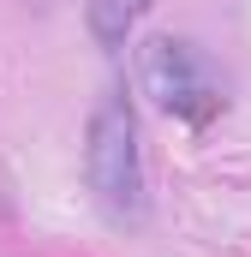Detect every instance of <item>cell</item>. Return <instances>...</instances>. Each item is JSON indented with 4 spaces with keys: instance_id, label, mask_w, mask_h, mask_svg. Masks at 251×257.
<instances>
[{
    "instance_id": "1",
    "label": "cell",
    "mask_w": 251,
    "mask_h": 257,
    "mask_svg": "<svg viewBox=\"0 0 251 257\" xmlns=\"http://www.w3.org/2000/svg\"><path fill=\"white\" fill-rule=\"evenodd\" d=\"M84 180L96 209L114 227H138L144 221V150H138V114L120 90L96 102L90 132H84Z\"/></svg>"
},
{
    "instance_id": "3",
    "label": "cell",
    "mask_w": 251,
    "mask_h": 257,
    "mask_svg": "<svg viewBox=\"0 0 251 257\" xmlns=\"http://www.w3.org/2000/svg\"><path fill=\"white\" fill-rule=\"evenodd\" d=\"M144 6L150 0H84V24H90L96 48H126V36L144 18Z\"/></svg>"
},
{
    "instance_id": "2",
    "label": "cell",
    "mask_w": 251,
    "mask_h": 257,
    "mask_svg": "<svg viewBox=\"0 0 251 257\" xmlns=\"http://www.w3.org/2000/svg\"><path fill=\"white\" fill-rule=\"evenodd\" d=\"M138 78H144V96L162 114L186 120V126H203V120H215L227 108L221 72L203 60L191 42H180V36H150L138 48Z\"/></svg>"
}]
</instances>
